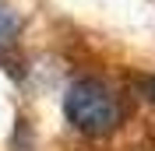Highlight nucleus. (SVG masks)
<instances>
[{
  "mask_svg": "<svg viewBox=\"0 0 155 151\" xmlns=\"http://www.w3.org/2000/svg\"><path fill=\"white\" fill-rule=\"evenodd\" d=\"M145 98H148V102H155V77H148V81H145Z\"/></svg>",
  "mask_w": 155,
  "mask_h": 151,
  "instance_id": "7ed1b4c3",
  "label": "nucleus"
},
{
  "mask_svg": "<svg viewBox=\"0 0 155 151\" xmlns=\"http://www.w3.org/2000/svg\"><path fill=\"white\" fill-rule=\"evenodd\" d=\"M64 116L78 133L85 137H109V133L127 120V102L120 88L109 85L99 74L74 77L64 92Z\"/></svg>",
  "mask_w": 155,
  "mask_h": 151,
  "instance_id": "f257e3e1",
  "label": "nucleus"
},
{
  "mask_svg": "<svg viewBox=\"0 0 155 151\" xmlns=\"http://www.w3.org/2000/svg\"><path fill=\"white\" fill-rule=\"evenodd\" d=\"M21 39V14L0 0V63H7Z\"/></svg>",
  "mask_w": 155,
  "mask_h": 151,
  "instance_id": "f03ea898",
  "label": "nucleus"
}]
</instances>
